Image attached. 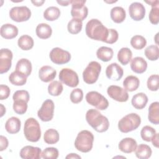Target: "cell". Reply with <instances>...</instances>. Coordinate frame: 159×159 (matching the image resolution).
Segmentation results:
<instances>
[{
	"label": "cell",
	"instance_id": "cell-1",
	"mask_svg": "<svg viewBox=\"0 0 159 159\" xmlns=\"http://www.w3.org/2000/svg\"><path fill=\"white\" fill-rule=\"evenodd\" d=\"M87 36L95 40L102 41L106 43L109 34V29L106 28L102 22L97 19L89 20L85 27Z\"/></svg>",
	"mask_w": 159,
	"mask_h": 159
},
{
	"label": "cell",
	"instance_id": "cell-2",
	"mask_svg": "<svg viewBox=\"0 0 159 159\" xmlns=\"http://www.w3.org/2000/svg\"><path fill=\"white\" fill-rule=\"evenodd\" d=\"M86 120L88 124L98 132H104L109 127L108 119L94 109H89L86 114Z\"/></svg>",
	"mask_w": 159,
	"mask_h": 159
},
{
	"label": "cell",
	"instance_id": "cell-3",
	"mask_svg": "<svg viewBox=\"0 0 159 159\" xmlns=\"http://www.w3.org/2000/svg\"><path fill=\"white\" fill-rule=\"evenodd\" d=\"M94 135L89 130L80 131L75 139V147L80 152L87 153L91 150L93 145Z\"/></svg>",
	"mask_w": 159,
	"mask_h": 159
},
{
	"label": "cell",
	"instance_id": "cell-4",
	"mask_svg": "<svg viewBox=\"0 0 159 159\" xmlns=\"http://www.w3.org/2000/svg\"><path fill=\"white\" fill-rule=\"evenodd\" d=\"M24 134L28 141L38 142L41 137V130L39 122L33 117L28 118L24 123Z\"/></svg>",
	"mask_w": 159,
	"mask_h": 159
},
{
	"label": "cell",
	"instance_id": "cell-5",
	"mask_svg": "<svg viewBox=\"0 0 159 159\" xmlns=\"http://www.w3.org/2000/svg\"><path fill=\"white\" fill-rule=\"evenodd\" d=\"M141 118L136 113H130L123 117L118 122V129L121 132L128 133L137 129L140 125Z\"/></svg>",
	"mask_w": 159,
	"mask_h": 159
},
{
	"label": "cell",
	"instance_id": "cell-6",
	"mask_svg": "<svg viewBox=\"0 0 159 159\" xmlns=\"http://www.w3.org/2000/svg\"><path fill=\"white\" fill-rule=\"evenodd\" d=\"M101 71V65L96 61L89 62L83 72V81L89 84L96 83Z\"/></svg>",
	"mask_w": 159,
	"mask_h": 159
},
{
	"label": "cell",
	"instance_id": "cell-7",
	"mask_svg": "<svg viewBox=\"0 0 159 159\" xmlns=\"http://www.w3.org/2000/svg\"><path fill=\"white\" fill-rule=\"evenodd\" d=\"M86 100L89 104L101 111L106 109L109 106L107 99L97 91H92L88 92L86 94Z\"/></svg>",
	"mask_w": 159,
	"mask_h": 159
},
{
	"label": "cell",
	"instance_id": "cell-8",
	"mask_svg": "<svg viewBox=\"0 0 159 159\" xmlns=\"http://www.w3.org/2000/svg\"><path fill=\"white\" fill-rule=\"evenodd\" d=\"M59 80L66 86L75 88L79 84V78L78 74L73 70L65 68L61 70L59 73Z\"/></svg>",
	"mask_w": 159,
	"mask_h": 159
},
{
	"label": "cell",
	"instance_id": "cell-9",
	"mask_svg": "<svg viewBox=\"0 0 159 159\" xmlns=\"http://www.w3.org/2000/svg\"><path fill=\"white\" fill-rule=\"evenodd\" d=\"M86 1L84 0H71V15L73 18L78 19L83 21L85 19L88 14V7L84 5Z\"/></svg>",
	"mask_w": 159,
	"mask_h": 159
},
{
	"label": "cell",
	"instance_id": "cell-10",
	"mask_svg": "<svg viewBox=\"0 0 159 159\" xmlns=\"http://www.w3.org/2000/svg\"><path fill=\"white\" fill-rule=\"evenodd\" d=\"M10 18L17 22L28 20L31 16V11L27 6H16L9 11Z\"/></svg>",
	"mask_w": 159,
	"mask_h": 159
},
{
	"label": "cell",
	"instance_id": "cell-11",
	"mask_svg": "<svg viewBox=\"0 0 159 159\" xmlns=\"http://www.w3.org/2000/svg\"><path fill=\"white\" fill-rule=\"evenodd\" d=\"M55 104L52 100L47 99L42 103L40 109L37 112L39 118L43 122H48L53 117Z\"/></svg>",
	"mask_w": 159,
	"mask_h": 159
},
{
	"label": "cell",
	"instance_id": "cell-12",
	"mask_svg": "<svg viewBox=\"0 0 159 159\" xmlns=\"http://www.w3.org/2000/svg\"><path fill=\"white\" fill-rule=\"evenodd\" d=\"M51 61L57 65L67 63L71 60V54L69 52L59 47L52 49L49 54Z\"/></svg>",
	"mask_w": 159,
	"mask_h": 159
},
{
	"label": "cell",
	"instance_id": "cell-13",
	"mask_svg": "<svg viewBox=\"0 0 159 159\" xmlns=\"http://www.w3.org/2000/svg\"><path fill=\"white\" fill-rule=\"evenodd\" d=\"M107 93L111 98L118 102H126L129 99L127 91L124 88L119 86H109L107 89Z\"/></svg>",
	"mask_w": 159,
	"mask_h": 159
},
{
	"label": "cell",
	"instance_id": "cell-14",
	"mask_svg": "<svg viewBox=\"0 0 159 159\" xmlns=\"http://www.w3.org/2000/svg\"><path fill=\"white\" fill-rule=\"evenodd\" d=\"M12 52L8 48H1L0 50V73H7L12 65Z\"/></svg>",
	"mask_w": 159,
	"mask_h": 159
},
{
	"label": "cell",
	"instance_id": "cell-15",
	"mask_svg": "<svg viewBox=\"0 0 159 159\" xmlns=\"http://www.w3.org/2000/svg\"><path fill=\"white\" fill-rule=\"evenodd\" d=\"M129 12L133 20L139 21L142 20L145 16V8L142 3L134 2L129 6Z\"/></svg>",
	"mask_w": 159,
	"mask_h": 159
},
{
	"label": "cell",
	"instance_id": "cell-16",
	"mask_svg": "<svg viewBox=\"0 0 159 159\" xmlns=\"http://www.w3.org/2000/svg\"><path fill=\"white\" fill-rule=\"evenodd\" d=\"M42 150L39 147L27 145L22 148L19 155L24 159H40L42 156Z\"/></svg>",
	"mask_w": 159,
	"mask_h": 159
},
{
	"label": "cell",
	"instance_id": "cell-17",
	"mask_svg": "<svg viewBox=\"0 0 159 159\" xmlns=\"http://www.w3.org/2000/svg\"><path fill=\"white\" fill-rule=\"evenodd\" d=\"M124 71L122 68L117 63L109 65L106 69V75L108 79L113 81H119L123 76Z\"/></svg>",
	"mask_w": 159,
	"mask_h": 159
},
{
	"label": "cell",
	"instance_id": "cell-18",
	"mask_svg": "<svg viewBox=\"0 0 159 159\" xmlns=\"http://www.w3.org/2000/svg\"><path fill=\"white\" fill-rule=\"evenodd\" d=\"M56 75V70L48 65L42 66L39 71V76L40 80L45 83H48L54 80Z\"/></svg>",
	"mask_w": 159,
	"mask_h": 159
},
{
	"label": "cell",
	"instance_id": "cell-19",
	"mask_svg": "<svg viewBox=\"0 0 159 159\" xmlns=\"http://www.w3.org/2000/svg\"><path fill=\"white\" fill-rule=\"evenodd\" d=\"M137 146L136 140L130 137H126L122 139L118 145L119 149L125 153H132L135 150Z\"/></svg>",
	"mask_w": 159,
	"mask_h": 159
},
{
	"label": "cell",
	"instance_id": "cell-20",
	"mask_svg": "<svg viewBox=\"0 0 159 159\" xmlns=\"http://www.w3.org/2000/svg\"><path fill=\"white\" fill-rule=\"evenodd\" d=\"M130 61V68L132 71L138 74H141L146 71L147 68V63L143 58L136 57Z\"/></svg>",
	"mask_w": 159,
	"mask_h": 159
},
{
	"label": "cell",
	"instance_id": "cell-21",
	"mask_svg": "<svg viewBox=\"0 0 159 159\" xmlns=\"http://www.w3.org/2000/svg\"><path fill=\"white\" fill-rule=\"evenodd\" d=\"M0 33L2 37L5 39H12L18 34L17 27L11 24H5L1 27Z\"/></svg>",
	"mask_w": 159,
	"mask_h": 159
},
{
	"label": "cell",
	"instance_id": "cell-22",
	"mask_svg": "<svg viewBox=\"0 0 159 159\" xmlns=\"http://www.w3.org/2000/svg\"><path fill=\"white\" fill-rule=\"evenodd\" d=\"M20 127V120L16 117H11L9 118L5 124V129L6 131L11 134H14L19 132Z\"/></svg>",
	"mask_w": 159,
	"mask_h": 159
},
{
	"label": "cell",
	"instance_id": "cell-23",
	"mask_svg": "<svg viewBox=\"0 0 159 159\" xmlns=\"http://www.w3.org/2000/svg\"><path fill=\"white\" fill-rule=\"evenodd\" d=\"M148 102V97L143 93H139L133 96L131 103L132 105L137 109H143Z\"/></svg>",
	"mask_w": 159,
	"mask_h": 159
},
{
	"label": "cell",
	"instance_id": "cell-24",
	"mask_svg": "<svg viewBox=\"0 0 159 159\" xmlns=\"http://www.w3.org/2000/svg\"><path fill=\"white\" fill-rule=\"evenodd\" d=\"M32 70V63L28 59L21 58L17 62L16 70L24 74L27 77L30 76Z\"/></svg>",
	"mask_w": 159,
	"mask_h": 159
},
{
	"label": "cell",
	"instance_id": "cell-25",
	"mask_svg": "<svg viewBox=\"0 0 159 159\" xmlns=\"http://www.w3.org/2000/svg\"><path fill=\"white\" fill-rule=\"evenodd\" d=\"M139 85L140 80L135 76H127L123 81V86L127 91H134L138 89Z\"/></svg>",
	"mask_w": 159,
	"mask_h": 159
},
{
	"label": "cell",
	"instance_id": "cell-26",
	"mask_svg": "<svg viewBox=\"0 0 159 159\" xmlns=\"http://www.w3.org/2000/svg\"><path fill=\"white\" fill-rule=\"evenodd\" d=\"M148 120L155 125L159 124V102L156 101L152 102L148 107Z\"/></svg>",
	"mask_w": 159,
	"mask_h": 159
},
{
	"label": "cell",
	"instance_id": "cell-27",
	"mask_svg": "<svg viewBox=\"0 0 159 159\" xmlns=\"http://www.w3.org/2000/svg\"><path fill=\"white\" fill-rule=\"evenodd\" d=\"M111 18L115 23L122 22L126 17V12L124 9L120 6H116L112 8L110 12Z\"/></svg>",
	"mask_w": 159,
	"mask_h": 159
},
{
	"label": "cell",
	"instance_id": "cell-28",
	"mask_svg": "<svg viewBox=\"0 0 159 159\" xmlns=\"http://www.w3.org/2000/svg\"><path fill=\"white\" fill-rule=\"evenodd\" d=\"M35 32L39 38L42 39H47L50 37L52 35V29L48 24L41 23L37 26Z\"/></svg>",
	"mask_w": 159,
	"mask_h": 159
},
{
	"label": "cell",
	"instance_id": "cell-29",
	"mask_svg": "<svg viewBox=\"0 0 159 159\" xmlns=\"http://www.w3.org/2000/svg\"><path fill=\"white\" fill-rule=\"evenodd\" d=\"M114 52L112 48L107 47H101L97 50L96 56L98 59L102 61H109L113 57Z\"/></svg>",
	"mask_w": 159,
	"mask_h": 159
},
{
	"label": "cell",
	"instance_id": "cell-30",
	"mask_svg": "<svg viewBox=\"0 0 159 159\" xmlns=\"http://www.w3.org/2000/svg\"><path fill=\"white\" fill-rule=\"evenodd\" d=\"M27 78L24 74L15 70L10 74L9 80L11 84L15 86H23L27 82Z\"/></svg>",
	"mask_w": 159,
	"mask_h": 159
},
{
	"label": "cell",
	"instance_id": "cell-31",
	"mask_svg": "<svg viewBox=\"0 0 159 159\" xmlns=\"http://www.w3.org/2000/svg\"><path fill=\"white\" fill-rule=\"evenodd\" d=\"M135 152V154L138 158L140 159H147L149 158L152 153V149L150 146L146 144L141 143L137 146Z\"/></svg>",
	"mask_w": 159,
	"mask_h": 159
},
{
	"label": "cell",
	"instance_id": "cell-32",
	"mask_svg": "<svg viewBox=\"0 0 159 159\" xmlns=\"http://www.w3.org/2000/svg\"><path fill=\"white\" fill-rule=\"evenodd\" d=\"M132 52L127 47L121 48L117 53V60L123 65H126L132 60Z\"/></svg>",
	"mask_w": 159,
	"mask_h": 159
},
{
	"label": "cell",
	"instance_id": "cell-33",
	"mask_svg": "<svg viewBox=\"0 0 159 159\" xmlns=\"http://www.w3.org/2000/svg\"><path fill=\"white\" fill-rule=\"evenodd\" d=\"M60 136L58 131L54 129L47 130L43 135V140L47 144H55L59 140Z\"/></svg>",
	"mask_w": 159,
	"mask_h": 159
},
{
	"label": "cell",
	"instance_id": "cell-34",
	"mask_svg": "<svg viewBox=\"0 0 159 159\" xmlns=\"http://www.w3.org/2000/svg\"><path fill=\"white\" fill-rule=\"evenodd\" d=\"M18 46L23 50H29L34 47V40L28 35L20 36L17 41Z\"/></svg>",
	"mask_w": 159,
	"mask_h": 159
},
{
	"label": "cell",
	"instance_id": "cell-35",
	"mask_svg": "<svg viewBox=\"0 0 159 159\" xmlns=\"http://www.w3.org/2000/svg\"><path fill=\"white\" fill-rule=\"evenodd\" d=\"M60 16V9L55 6H50L43 12V17L47 20L53 21L57 20Z\"/></svg>",
	"mask_w": 159,
	"mask_h": 159
},
{
	"label": "cell",
	"instance_id": "cell-36",
	"mask_svg": "<svg viewBox=\"0 0 159 159\" xmlns=\"http://www.w3.org/2000/svg\"><path fill=\"white\" fill-rule=\"evenodd\" d=\"M83 27V22L81 20L73 18L68 23V31L71 34H77L81 32Z\"/></svg>",
	"mask_w": 159,
	"mask_h": 159
},
{
	"label": "cell",
	"instance_id": "cell-37",
	"mask_svg": "<svg viewBox=\"0 0 159 159\" xmlns=\"http://www.w3.org/2000/svg\"><path fill=\"white\" fill-rule=\"evenodd\" d=\"M13 109L17 114L22 115L26 112L27 109V101L24 99H15L13 100Z\"/></svg>",
	"mask_w": 159,
	"mask_h": 159
},
{
	"label": "cell",
	"instance_id": "cell-38",
	"mask_svg": "<svg viewBox=\"0 0 159 159\" xmlns=\"http://www.w3.org/2000/svg\"><path fill=\"white\" fill-rule=\"evenodd\" d=\"M63 87L62 83L58 81H53L48 86V93L53 96H58L62 93Z\"/></svg>",
	"mask_w": 159,
	"mask_h": 159
},
{
	"label": "cell",
	"instance_id": "cell-39",
	"mask_svg": "<svg viewBox=\"0 0 159 159\" xmlns=\"http://www.w3.org/2000/svg\"><path fill=\"white\" fill-rule=\"evenodd\" d=\"M130 42L132 47L136 50H141L147 45V40L145 38L140 35L133 36L131 38Z\"/></svg>",
	"mask_w": 159,
	"mask_h": 159
},
{
	"label": "cell",
	"instance_id": "cell-40",
	"mask_svg": "<svg viewBox=\"0 0 159 159\" xmlns=\"http://www.w3.org/2000/svg\"><path fill=\"white\" fill-rule=\"evenodd\" d=\"M145 57L150 61H155L159 57V49L157 45H151L145 50Z\"/></svg>",
	"mask_w": 159,
	"mask_h": 159
},
{
	"label": "cell",
	"instance_id": "cell-41",
	"mask_svg": "<svg viewBox=\"0 0 159 159\" xmlns=\"http://www.w3.org/2000/svg\"><path fill=\"white\" fill-rule=\"evenodd\" d=\"M156 133L155 129H154L153 127L149 125H145L142 127L140 131V135L143 140L150 142Z\"/></svg>",
	"mask_w": 159,
	"mask_h": 159
},
{
	"label": "cell",
	"instance_id": "cell-42",
	"mask_svg": "<svg viewBox=\"0 0 159 159\" xmlns=\"http://www.w3.org/2000/svg\"><path fill=\"white\" fill-rule=\"evenodd\" d=\"M58 155V150L55 147H47L42 151L41 154L42 158L44 159H57Z\"/></svg>",
	"mask_w": 159,
	"mask_h": 159
},
{
	"label": "cell",
	"instance_id": "cell-43",
	"mask_svg": "<svg viewBox=\"0 0 159 159\" xmlns=\"http://www.w3.org/2000/svg\"><path fill=\"white\" fill-rule=\"evenodd\" d=\"M159 76L158 75H152L147 80V85L149 90L152 91H157L158 89Z\"/></svg>",
	"mask_w": 159,
	"mask_h": 159
},
{
	"label": "cell",
	"instance_id": "cell-44",
	"mask_svg": "<svg viewBox=\"0 0 159 159\" xmlns=\"http://www.w3.org/2000/svg\"><path fill=\"white\" fill-rule=\"evenodd\" d=\"M83 98V92L80 88H76L72 90L70 93V100L74 104L80 102Z\"/></svg>",
	"mask_w": 159,
	"mask_h": 159
},
{
	"label": "cell",
	"instance_id": "cell-45",
	"mask_svg": "<svg viewBox=\"0 0 159 159\" xmlns=\"http://www.w3.org/2000/svg\"><path fill=\"white\" fill-rule=\"evenodd\" d=\"M149 20L152 24L157 25L159 22V6L152 7L148 16Z\"/></svg>",
	"mask_w": 159,
	"mask_h": 159
},
{
	"label": "cell",
	"instance_id": "cell-46",
	"mask_svg": "<svg viewBox=\"0 0 159 159\" xmlns=\"http://www.w3.org/2000/svg\"><path fill=\"white\" fill-rule=\"evenodd\" d=\"M24 99L29 102L30 99V96L29 94V92L25 90H17L16 91L13 96H12V99Z\"/></svg>",
	"mask_w": 159,
	"mask_h": 159
},
{
	"label": "cell",
	"instance_id": "cell-47",
	"mask_svg": "<svg viewBox=\"0 0 159 159\" xmlns=\"http://www.w3.org/2000/svg\"><path fill=\"white\" fill-rule=\"evenodd\" d=\"M119 38V34L116 29H109V34L106 43L112 44L117 42Z\"/></svg>",
	"mask_w": 159,
	"mask_h": 159
},
{
	"label": "cell",
	"instance_id": "cell-48",
	"mask_svg": "<svg viewBox=\"0 0 159 159\" xmlns=\"http://www.w3.org/2000/svg\"><path fill=\"white\" fill-rule=\"evenodd\" d=\"M10 93V88L7 85H0V100H4L7 99L9 96Z\"/></svg>",
	"mask_w": 159,
	"mask_h": 159
},
{
	"label": "cell",
	"instance_id": "cell-49",
	"mask_svg": "<svg viewBox=\"0 0 159 159\" xmlns=\"http://www.w3.org/2000/svg\"><path fill=\"white\" fill-rule=\"evenodd\" d=\"M8 145H9V142H8L7 139L3 135H1L0 136V151L2 152L6 150L8 147Z\"/></svg>",
	"mask_w": 159,
	"mask_h": 159
},
{
	"label": "cell",
	"instance_id": "cell-50",
	"mask_svg": "<svg viewBox=\"0 0 159 159\" xmlns=\"http://www.w3.org/2000/svg\"><path fill=\"white\" fill-rule=\"evenodd\" d=\"M152 144L154 147L158 148V145H159V142H158V134L156 133L155 135L153 136V137L152 139L151 140Z\"/></svg>",
	"mask_w": 159,
	"mask_h": 159
},
{
	"label": "cell",
	"instance_id": "cell-51",
	"mask_svg": "<svg viewBox=\"0 0 159 159\" xmlns=\"http://www.w3.org/2000/svg\"><path fill=\"white\" fill-rule=\"evenodd\" d=\"M145 2L150 4L152 7L159 6V1L155 0V1H145Z\"/></svg>",
	"mask_w": 159,
	"mask_h": 159
},
{
	"label": "cell",
	"instance_id": "cell-52",
	"mask_svg": "<svg viewBox=\"0 0 159 159\" xmlns=\"http://www.w3.org/2000/svg\"><path fill=\"white\" fill-rule=\"evenodd\" d=\"M81 158V157L76 153H70L67 156H66V158H75V159L79 158V159H80Z\"/></svg>",
	"mask_w": 159,
	"mask_h": 159
},
{
	"label": "cell",
	"instance_id": "cell-53",
	"mask_svg": "<svg viewBox=\"0 0 159 159\" xmlns=\"http://www.w3.org/2000/svg\"><path fill=\"white\" fill-rule=\"evenodd\" d=\"M57 3L62 6H67L69 4H71V1H57Z\"/></svg>",
	"mask_w": 159,
	"mask_h": 159
},
{
	"label": "cell",
	"instance_id": "cell-54",
	"mask_svg": "<svg viewBox=\"0 0 159 159\" xmlns=\"http://www.w3.org/2000/svg\"><path fill=\"white\" fill-rule=\"evenodd\" d=\"M31 2L35 6H41L45 2V1L44 0H42V1H40H40H31Z\"/></svg>",
	"mask_w": 159,
	"mask_h": 159
},
{
	"label": "cell",
	"instance_id": "cell-55",
	"mask_svg": "<svg viewBox=\"0 0 159 159\" xmlns=\"http://www.w3.org/2000/svg\"><path fill=\"white\" fill-rule=\"evenodd\" d=\"M0 106H1V117H2L4 113H6V108L2 104H0Z\"/></svg>",
	"mask_w": 159,
	"mask_h": 159
}]
</instances>
